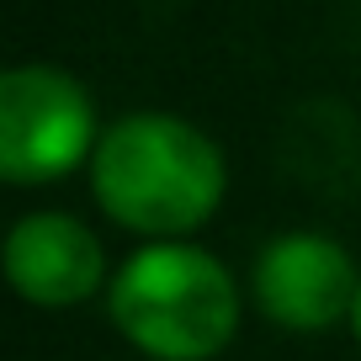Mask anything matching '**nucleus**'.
<instances>
[{"label":"nucleus","instance_id":"1","mask_svg":"<svg viewBox=\"0 0 361 361\" xmlns=\"http://www.w3.org/2000/svg\"><path fill=\"white\" fill-rule=\"evenodd\" d=\"M228 186L224 149L176 112H128L102 128L90 154V192L106 218L133 234L180 239L218 213Z\"/></svg>","mask_w":361,"mask_h":361},{"label":"nucleus","instance_id":"2","mask_svg":"<svg viewBox=\"0 0 361 361\" xmlns=\"http://www.w3.org/2000/svg\"><path fill=\"white\" fill-rule=\"evenodd\" d=\"M106 314L154 361H213L239 335V282L213 250L154 239L112 271Z\"/></svg>","mask_w":361,"mask_h":361},{"label":"nucleus","instance_id":"3","mask_svg":"<svg viewBox=\"0 0 361 361\" xmlns=\"http://www.w3.org/2000/svg\"><path fill=\"white\" fill-rule=\"evenodd\" d=\"M96 144V102L69 69L11 64L0 75V176L11 186L69 176Z\"/></svg>","mask_w":361,"mask_h":361},{"label":"nucleus","instance_id":"4","mask_svg":"<svg viewBox=\"0 0 361 361\" xmlns=\"http://www.w3.org/2000/svg\"><path fill=\"white\" fill-rule=\"evenodd\" d=\"M356 266H350L345 245L314 228H287V234L266 239L250 271V293L255 308L271 324L293 329V335H319V329L350 319L356 303Z\"/></svg>","mask_w":361,"mask_h":361},{"label":"nucleus","instance_id":"5","mask_svg":"<svg viewBox=\"0 0 361 361\" xmlns=\"http://www.w3.org/2000/svg\"><path fill=\"white\" fill-rule=\"evenodd\" d=\"M106 255L75 213H27L6 234V282L32 308H75L102 293Z\"/></svg>","mask_w":361,"mask_h":361},{"label":"nucleus","instance_id":"6","mask_svg":"<svg viewBox=\"0 0 361 361\" xmlns=\"http://www.w3.org/2000/svg\"><path fill=\"white\" fill-rule=\"evenodd\" d=\"M345 324H350V335H356V345H361V287H356V303H350V319H345Z\"/></svg>","mask_w":361,"mask_h":361}]
</instances>
